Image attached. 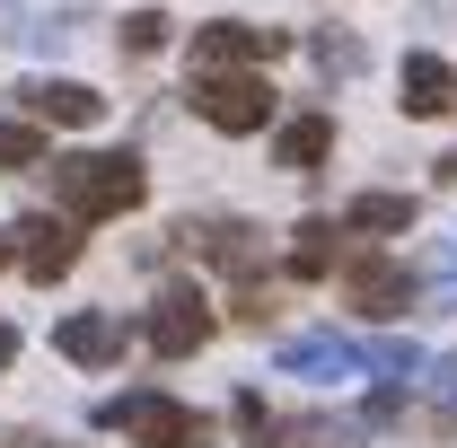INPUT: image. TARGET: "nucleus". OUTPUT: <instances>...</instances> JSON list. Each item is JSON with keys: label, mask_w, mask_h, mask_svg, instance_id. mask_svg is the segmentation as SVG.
I'll list each match as a JSON object with an SVG mask.
<instances>
[{"label": "nucleus", "mask_w": 457, "mask_h": 448, "mask_svg": "<svg viewBox=\"0 0 457 448\" xmlns=\"http://www.w3.org/2000/svg\"><path fill=\"white\" fill-rule=\"evenodd\" d=\"M141 194H150V176H141L132 150H71V159H54V203L71 220H123Z\"/></svg>", "instance_id": "f257e3e1"}, {"label": "nucleus", "mask_w": 457, "mask_h": 448, "mask_svg": "<svg viewBox=\"0 0 457 448\" xmlns=\"http://www.w3.org/2000/svg\"><path fill=\"white\" fill-rule=\"evenodd\" d=\"M97 422L106 431H132L141 448H212V431L176 404V395H159V387H141V395H114V404H97Z\"/></svg>", "instance_id": "f03ea898"}, {"label": "nucleus", "mask_w": 457, "mask_h": 448, "mask_svg": "<svg viewBox=\"0 0 457 448\" xmlns=\"http://www.w3.org/2000/svg\"><path fill=\"white\" fill-rule=\"evenodd\" d=\"M194 114L212 132H264L273 123V88L237 62V71H194Z\"/></svg>", "instance_id": "7ed1b4c3"}, {"label": "nucleus", "mask_w": 457, "mask_h": 448, "mask_svg": "<svg viewBox=\"0 0 457 448\" xmlns=\"http://www.w3.org/2000/svg\"><path fill=\"white\" fill-rule=\"evenodd\" d=\"M212 326H220V317H212V299H203V290H185V281H168L141 335H150L159 361H185V352H203V343H212Z\"/></svg>", "instance_id": "20e7f679"}, {"label": "nucleus", "mask_w": 457, "mask_h": 448, "mask_svg": "<svg viewBox=\"0 0 457 448\" xmlns=\"http://www.w3.org/2000/svg\"><path fill=\"white\" fill-rule=\"evenodd\" d=\"M273 54H290L282 27H246V18L194 27V71H237V62H273Z\"/></svg>", "instance_id": "39448f33"}, {"label": "nucleus", "mask_w": 457, "mask_h": 448, "mask_svg": "<svg viewBox=\"0 0 457 448\" xmlns=\"http://www.w3.org/2000/svg\"><path fill=\"white\" fill-rule=\"evenodd\" d=\"M361 369H370V352L343 343V335H290L282 343V378H308V387H343Z\"/></svg>", "instance_id": "423d86ee"}, {"label": "nucleus", "mask_w": 457, "mask_h": 448, "mask_svg": "<svg viewBox=\"0 0 457 448\" xmlns=\"http://www.w3.org/2000/svg\"><path fill=\"white\" fill-rule=\"evenodd\" d=\"M343 290H352L361 317H404L413 308V273H404L396 255H352L343 264Z\"/></svg>", "instance_id": "0eeeda50"}, {"label": "nucleus", "mask_w": 457, "mask_h": 448, "mask_svg": "<svg viewBox=\"0 0 457 448\" xmlns=\"http://www.w3.org/2000/svg\"><path fill=\"white\" fill-rule=\"evenodd\" d=\"M185 246H194L203 264H220V273H255V264H264V228L255 220H194Z\"/></svg>", "instance_id": "6e6552de"}, {"label": "nucleus", "mask_w": 457, "mask_h": 448, "mask_svg": "<svg viewBox=\"0 0 457 448\" xmlns=\"http://www.w3.org/2000/svg\"><path fill=\"white\" fill-rule=\"evenodd\" d=\"M9 97L36 114V123H97V114H106V97H97L88 79H18Z\"/></svg>", "instance_id": "1a4fd4ad"}, {"label": "nucleus", "mask_w": 457, "mask_h": 448, "mask_svg": "<svg viewBox=\"0 0 457 448\" xmlns=\"http://www.w3.org/2000/svg\"><path fill=\"white\" fill-rule=\"evenodd\" d=\"M18 264H27V281H62L79 264V228L71 220H18Z\"/></svg>", "instance_id": "9d476101"}, {"label": "nucleus", "mask_w": 457, "mask_h": 448, "mask_svg": "<svg viewBox=\"0 0 457 448\" xmlns=\"http://www.w3.org/2000/svg\"><path fill=\"white\" fill-rule=\"evenodd\" d=\"M404 114H457V71L440 54H404Z\"/></svg>", "instance_id": "9b49d317"}, {"label": "nucleus", "mask_w": 457, "mask_h": 448, "mask_svg": "<svg viewBox=\"0 0 457 448\" xmlns=\"http://www.w3.org/2000/svg\"><path fill=\"white\" fill-rule=\"evenodd\" d=\"M62 361H79V369H106L114 352H123V326H114V317H97V308H88V317H62Z\"/></svg>", "instance_id": "f8f14e48"}, {"label": "nucleus", "mask_w": 457, "mask_h": 448, "mask_svg": "<svg viewBox=\"0 0 457 448\" xmlns=\"http://www.w3.org/2000/svg\"><path fill=\"white\" fill-rule=\"evenodd\" d=\"M326 150H335V123H326V114H299V123H282V141H273V159H282L290 176H317Z\"/></svg>", "instance_id": "ddd939ff"}, {"label": "nucleus", "mask_w": 457, "mask_h": 448, "mask_svg": "<svg viewBox=\"0 0 457 448\" xmlns=\"http://www.w3.org/2000/svg\"><path fill=\"white\" fill-rule=\"evenodd\" d=\"M335 264H343V228L335 220H299L290 228V273L299 281H326Z\"/></svg>", "instance_id": "4468645a"}, {"label": "nucleus", "mask_w": 457, "mask_h": 448, "mask_svg": "<svg viewBox=\"0 0 457 448\" xmlns=\"http://www.w3.org/2000/svg\"><path fill=\"white\" fill-rule=\"evenodd\" d=\"M343 228H370V237H404V228H413V194H361V203L343 212Z\"/></svg>", "instance_id": "2eb2a0df"}, {"label": "nucleus", "mask_w": 457, "mask_h": 448, "mask_svg": "<svg viewBox=\"0 0 457 448\" xmlns=\"http://www.w3.org/2000/svg\"><path fill=\"white\" fill-rule=\"evenodd\" d=\"M45 159V132H36V114H0V168H36Z\"/></svg>", "instance_id": "dca6fc26"}, {"label": "nucleus", "mask_w": 457, "mask_h": 448, "mask_svg": "<svg viewBox=\"0 0 457 448\" xmlns=\"http://www.w3.org/2000/svg\"><path fill=\"white\" fill-rule=\"evenodd\" d=\"M370 369L378 378H396V387H413L431 361H422V343H404V335H387V343H370Z\"/></svg>", "instance_id": "f3484780"}, {"label": "nucleus", "mask_w": 457, "mask_h": 448, "mask_svg": "<svg viewBox=\"0 0 457 448\" xmlns=\"http://www.w3.org/2000/svg\"><path fill=\"white\" fill-rule=\"evenodd\" d=\"M159 45H168V18H159V9H132V18H123V54L141 62V54H159Z\"/></svg>", "instance_id": "a211bd4d"}, {"label": "nucleus", "mask_w": 457, "mask_h": 448, "mask_svg": "<svg viewBox=\"0 0 457 448\" xmlns=\"http://www.w3.org/2000/svg\"><path fill=\"white\" fill-rule=\"evenodd\" d=\"M308 54H317V71H361V45H352V36H335V27H326Z\"/></svg>", "instance_id": "6ab92c4d"}, {"label": "nucleus", "mask_w": 457, "mask_h": 448, "mask_svg": "<svg viewBox=\"0 0 457 448\" xmlns=\"http://www.w3.org/2000/svg\"><path fill=\"white\" fill-rule=\"evenodd\" d=\"M71 36H79V18H36V27H27V45H36V54H62Z\"/></svg>", "instance_id": "aec40b11"}, {"label": "nucleus", "mask_w": 457, "mask_h": 448, "mask_svg": "<svg viewBox=\"0 0 457 448\" xmlns=\"http://www.w3.org/2000/svg\"><path fill=\"white\" fill-rule=\"evenodd\" d=\"M431 387H440V404L457 413V361H431Z\"/></svg>", "instance_id": "412c9836"}, {"label": "nucleus", "mask_w": 457, "mask_h": 448, "mask_svg": "<svg viewBox=\"0 0 457 448\" xmlns=\"http://www.w3.org/2000/svg\"><path fill=\"white\" fill-rule=\"evenodd\" d=\"M431 273H440V281H457V237L440 246V255H431Z\"/></svg>", "instance_id": "4be33fe9"}, {"label": "nucleus", "mask_w": 457, "mask_h": 448, "mask_svg": "<svg viewBox=\"0 0 457 448\" xmlns=\"http://www.w3.org/2000/svg\"><path fill=\"white\" fill-rule=\"evenodd\" d=\"M0 361H18V326H0Z\"/></svg>", "instance_id": "5701e85b"}, {"label": "nucleus", "mask_w": 457, "mask_h": 448, "mask_svg": "<svg viewBox=\"0 0 457 448\" xmlns=\"http://www.w3.org/2000/svg\"><path fill=\"white\" fill-rule=\"evenodd\" d=\"M440 185H457V150H449V159H440Z\"/></svg>", "instance_id": "b1692460"}]
</instances>
